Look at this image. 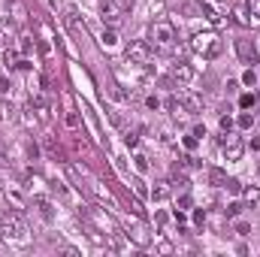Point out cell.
<instances>
[{"instance_id":"8fae6325","label":"cell","mask_w":260,"mask_h":257,"mask_svg":"<svg viewBox=\"0 0 260 257\" xmlns=\"http://www.w3.org/2000/svg\"><path fill=\"white\" fill-rule=\"evenodd\" d=\"M12 40H18L15 24H12L9 18H3V21H0V43H12Z\"/></svg>"},{"instance_id":"7c38bea8","label":"cell","mask_w":260,"mask_h":257,"mask_svg":"<svg viewBox=\"0 0 260 257\" xmlns=\"http://www.w3.org/2000/svg\"><path fill=\"white\" fill-rule=\"evenodd\" d=\"M127 236H130V242H136V245H148V233L139 224H133V227L127 224Z\"/></svg>"},{"instance_id":"44dd1931","label":"cell","mask_w":260,"mask_h":257,"mask_svg":"<svg viewBox=\"0 0 260 257\" xmlns=\"http://www.w3.org/2000/svg\"><path fill=\"white\" fill-rule=\"evenodd\" d=\"M245 9L251 18H260V0H245Z\"/></svg>"},{"instance_id":"8992f818","label":"cell","mask_w":260,"mask_h":257,"mask_svg":"<svg viewBox=\"0 0 260 257\" xmlns=\"http://www.w3.org/2000/svg\"><path fill=\"white\" fill-rule=\"evenodd\" d=\"M167 82H170V85H179V88L191 85V82H194V67L185 64V61L173 64V70H170V79H167Z\"/></svg>"},{"instance_id":"3957f363","label":"cell","mask_w":260,"mask_h":257,"mask_svg":"<svg viewBox=\"0 0 260 257\" xmlns=\"http://www.w3.org/2000/svg\"><path fill=\"white\" fill-rule=\"evenodd\" d=\"M191 49H194L200 58L212 61V58H218V55H221L224 43L218 40V34H215V30H200V34H194V37H191Z\"/></svg>"},{"instance_id":"7402d4cb","label":"cell","mask_w":260,"mask_h":257,"mask_svg":"<svg viewBox=\"0 0 260 257\" xmlns=\"http://www.w3.org/2000/svg\"><path fill=\"white\" fill-rule=\"evenodd\" d=\"M133 160H136V170H139V173H145V170H148V157H145L142 151H139V154H136Z\"/></svg>"},{"instance_id":"f546056e","label":"cell","mask_w":260,"mask_h":257,"mask_svg":"<svg viewBox=\"0 0 260 257\" xmlns=\"http://www.w3.org/2000/svg\"><path fill=\"white\" fill-rule=\"evenodd\" d=\"M239 212H242V206H239V203H233V206H230V209H227V215H230V218H236V215H239Z\"/></svg>"},{"instance_id":"603a6c76","label":"cell","mask_w":260,"mask_h":257,"mask_svg":"<svg viewBox=\"0 0 260 257\" xmlns=\"http://www.w3.org/2000/svg\"><path fill=\"white\" fill-rule=\"evenodd\" d=\"M239 106H242V109H251V106H254V94H242V97H239Z\"/></svg>"},{"instance_id":"277c9868","label":"cell","mask_w":260,"mask_h":257,"mask_svg":"<svg viewBox=\"0 0 260 257\" xmlns=\"http://www.w3.org/2000/svg\"><path fill=\"white\" fill-rule=\"evenodd\" d=\"M170 112L176 118H191V115L200 112V100H197L194 94H173L170 97Z\"/></svg>"},{"instance_id":"d6986e66","label":"cell","mask_w":260,"mask_h":257,"mask_svg":"<svg viewBox=\"0 0 260 257\" xmlns=\"http://www.w3.org/2000/svg\"><path fill=\"white\" fill-rule=\"evenodd\" d=\"M236 124H239V127H242V130H248V127H251V124H254V115H251V112H242V115L236 118Z\"/></svg>"},{"instance_id":"5bb4252c","label":"cell","mask_w":260,"mask_h":257,"mask_svg":"<svg viewBox=\"0 0 260 257\" xmlns=\"http://www.w3.org/2000/svg\"><path fill=\"white\" fill-rule=\"evenodd\" d=\"M100 43H103V49H115V43H118V34H115V27H109V30H103V37H100Z\"/></svg>"},{"instance_id":"d4e9b609","label":"cell","mask_w":260,"mask_h":257,"mask_svg":"<svg viewBox=\"0 0 260 257\" xmlns=\"http://www.w3.org/2000/svg\"><path fill=\"white\" fill-rule=\"evenodd\" d=\"M191 206H194V200H191L188 194H185V197H179V209H182V212H188Z\"/></svg>"},{"instance_id":"7a4b0ae2","label":"cell","mask_w":260,"mask_h":257,"mask_svg":"<svg viewBox=\"0 0 260 257\" xmlns=\"http://www.w3.org/2000/svg\"><path fill=\"white\" fill-rule=\"evenodd\" d=\"M27 224L18 212H0V236H6L9 242H27Z\"/></svg>"},{"instance_id":"4fadbf2b","label":"cell","mask_w":260,"mask_h":257,"mask_svg":"<svg viewBox=\"0 0 260 257\" xmlns=\"http://www.w3.org/2000/svg\"><path fill=\"white\" fill-rule=\"evenodd\" d=\"M242 200H245L248 206H257L260 203V188L257 185H245V188H242Z\"/></svg>"},{"instance_id":"6da1fadb","label":"cell","mask_w":260,"mask_h":257,"mask_svg":"<svg viewBox=\"0 0 260 257\" xmlns=\"http://www.w3.org/2000/svg\"><path fill=\"white\" fill-rule=\"evenodd\" d=\"M148 46H151L157 55H176V49H179L176 27H173L167 18L151 21V24H148Z\"/></svg>"},{"instance_id":"9a60e30c","label":"cell","mask_w":260,"mask_h":257,"mask_svg":"<svg viewBox=\"0 0 260 257\" xmlns=\"http://www.w3.org/2000/svg\"><path fill=\"white\" fill-rule=\"evenodd\" d=\"M37 209H40V215H43L46 221H52V218H55V212H52V203H49V200L37 197Z\"/></svg>"},{"instance_id":"ac0fdd59","label":"cell","mask_w":260,"mask_h":257,"mask_svg":"<svg viewBox=\"0 0 260 257\" xmlns=\"http://www.w3.org/2000/svg\"><path fill=\"white\" fill-rule=\"evenodd\" d=\"M233 15H236V21H239V24H251V15H248V9H245V6H236V9H233Z\"/></svg>"},{"instance_id":"9c48e42d","label":"cell","mask_w":260,"mask_h":257,"mask_svg":"<svg viewBox=\"0 0 260 257\" xmlns=\"http://www.w3.org/2000/svg\"><path fill=\"white\" fill-rule=\"evenodd\" d=\"M236 55L242 64H257V49L248 40H236Z\"/></svg>"},{"instance_id":"d6a6232c","label":"cell","mask_w":260,"mask_h":257,"mask_svg":"<svg viewBox=\"0 0 260 257\" xmlns=\"http://www.w3.org/2000/svg\"><path fill=\"white\" fill-rule=\"evenodd\" d=\"M121 6H124V9L130 12V9H133V0H121Z\"/></svg>"},{"instance_id":"4dcf8cb0","label":"cell","mask_w":260,"mask_h":257,"mask_svg":"<svg viewBox=\"0 0 260 257\" xmlns=\"http://www.w3.org/2000/svg\"><path fill=\"white\" fill-rule=\"evenodd\" d=\"M194 221L200 224V227H203V224H206V212H197V215H194Z\"/></svg>"},{"instance_id":"ba28073f","label":"cell","mask_w":260,"mask_h":257,"mask_svg":"<svg viewBox=\"0 0 260 257\" xmlns=\"http://www.w3.org/2000/svg\"><path fill=\"white\" fill-rule=\"evenodd\" d=\"M124 12H127V9L121 6V0H106V3H103V24H109V27L121 24Z\"/></svg>"},{"instance_id":"5b68a950","label":"cell","mask_w":260,"mask_h":257,"mask_svg":"<svg viewBox=\"0 0 260 257\" xmlns=\"http://www.w3.org/2000/svg\"><path fill=\"white\" fill-rule=\"evenodd\" d=\"M124 58H127V64L145 67L151 61V46H148V40H133L127 49H124Z\"/></svg>"},{"instance_id":"2e32d148","label":"cell","mask_w":260,"mask_h":257,"mask_svg":"<svg viewBox=\"0 0 260 257\" xmlns=\"http://www.w3.org/2000/svg\"><path fill=\"white\" fill-rule=\"evenodd\" d=\"M3 67H6V70L18 67V52H15V49H6V52H3Z\"/></svg>"},{"instance_id":"ffe728a7","label":"cell","mask_w":260,"mask_h":257,"mask_svg":"<svg viewBox=\"0 0 260 257\" xmlns=\"http://www.w3.org/2000/svg\"><path fill=\"white\" fill-rule=\"evenodd\" d=\"M130 185H133V194H136V197H148V188H145V182H142V179H133Z\"/></svg>"},{"instance_id":"484cf974","label":"cell","mask_w":260,"mask_h":257,"mask_svg":"<svg viewBox=\"0 0 260 257\" xmlns=\"http://www.w3.org/2000/svg\"><path fill=\"white\" fill-rule=\"evenodd\" d=\"M242 82H245V85H254V82H257V73H254V70H245Z\"/></svg>"},{"instance_id":"83f0119b","label":"cell","mask_w":260,"mask_h":257,"mask_svg":"<svg viewBox=\"0 0 260 257\" xmlns=\"http://www.w3.org/2000/svg\"><path fill=\"white\" fill-rule=\"evenodd\" d=\"M230 130H233V118L224 115V118H221V133H230Z\"/></svg>"},{"instance_id":"1f68e13d","label":"cell","mask_w":260,"mask_h":257,"mask_svg":"<svg viewBox=\"0 0 260 257\" xmlns=\"http://www.w3.org/2000/svg\"><path fill=\"white\" fill-rule=\"evenodd\" d=\"M194 136H197V139H203V136H206V127H200V124H197V127H194Z\"/></svg>"},{"instance_id":"e0dca14e","label":"cell","mask_w":260,"mask_h":257,"mask_svg":"<svg viewBox=\"0 0 260 257\" xmlns=\"http://www.w3.org/2000/svg\"><path fill=\"white\" fill-rule=\"evenodd\" d=\"M209 182L218 185V188H224V185H227V176H224L221 170H209Z\"/></svg>"},{"instance_id":"e575fe53","label":"cell","mask_w":260,"mask_h":257,"mask_svg":"<svg viewBox=\"0 0 260 257\" xmlns=\"http://www.w3.org/2000/svg\"><path fill=\"white\" fill-rule=\"evenodd\" d=\"M254 49H257V58H260V34H257V40H254Z\"/></svg>"},{"instance_id":"4316f807","label":"cell","mask_w":260,"mask_h":257,"mask_svg":"<svg viewBox=\"0 0 260 257\" xmlns=\"http://www.w3.org/2000/svg\"><path fill=\"white\" fill-rule=\"evenodd\" d=\"M224 188H227V191H233V194H239V191H242V185H239L236 179H227V185H224Z\"/></svg>"},{"instance_id":"836d02e7","label":"cell","mask_w":260,"mask_h":257,"mask_svg":"<svg viewBox=\"0 0 260 257\" xmlns=\"http://www.w3.org/2000/svg\"><path fill=\"white\" fill-rule=\"evenodd\" d=\"M251 148H257V151H260V136H254V139H251Z\"/></svg>"},{"instance_id":"cb8c5ba5","label":"cell","mask_w":260,"mask_h":257,"mask_svg":"<svg viewBox=\"0 0 260 257\" xmlns=\"http://www.w3.org/2000/svg\"><path fill=\"white\" fill-rule=\"evenodd\" d=\"M18 40H21V43H18V52L27 55V52H30V37H18Z\"/></svg>"},{"instance_id":"52a82bcc","label":"cell","mask_w":260,"mask_h":257,"mask_svg":"<svg viewBox=\"0 0 260 257\" xmlns=\"http://www.w3.org/2000/svg\"><path fill=\"white\" fill-rule=\"evenodd\" d=\"M221 151H224V157H227V160H239V157H242V151H245V145H242V139H239V136L224 133V136H221Z\"/></svg>"},{"instance_id":"30bf717a","label":"cell","mask_w":260,"mask_h":257,"mask_svg":"<svg viewBox=\"0 0 260 257\" xmlns=\"http://www.w3.org/2000/svg\"><path fill=\"white\" fill-rule=\"evenodd\" d=\"M148 197H151L154 203H164V200H170V197H173V188H170V182H154V188L148 191Z\"/></svg>"},{"instance_id":"f1b7e54d","label":"cell","mask_w":260,"mask_h":257,"mask_svg":"<svg viewBox=\"0 0 260 257\" xmlns=\"http://www.w3.org/2000/svg\"><path fill=\"white\" fill-rule=\"evenodd\" d=\"M197 142H200V139H197L194 133H191V136H185V148H197Z\"/></svg>"}]
</instances>
